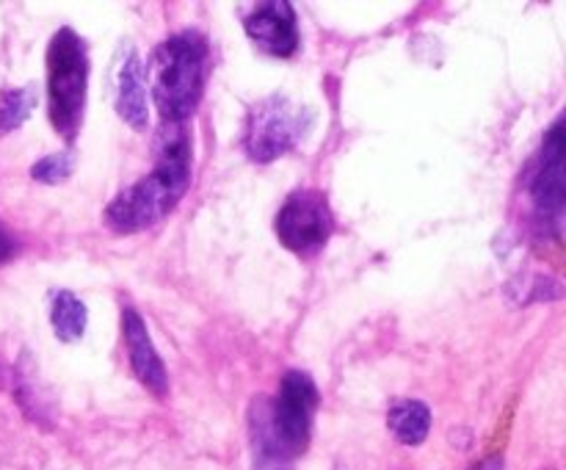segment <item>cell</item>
Segmentation results:
<instances>
[{
    "instance_id": "obj_14",
    "label": "cell",
    "mask_w": 566,
    "mask_h": 470,
    "mask_svg": "<svg viewBox=\"0 0 566 470\" xmlns=\"http://www.w3.org/2000/svg\"><path fill=\"white\" fill-rule=\"evenodd\" d=\"M75 169V153L72 149H61V153L44 155L42 160L31 166V177L39 182H48V186H59Z\"/></svg>"
},
{
    "instance_id": "obj_5",
    "label": "cell",
    "mask_w": 566,
    "mask_h": 470,
    "mask_svg": "<svg viewBox=\"0 0 566 470\" xmlns=\"http://www.w3.org/2000/svg\"><path fill=\"white\" fill-rule=\"evenodd\" d=\"M304 111L285 97H265L249 108L243 127V147L258 164H271L291 153L304 136Z\"/></svg>"
},
{
    "instance_id": "obj_12",
    "label": "cell",
    "mask_w": 566,
    "mask_h": 470,
    "mask_svg": "<svg viewBox=\"0 0 566 470\" xmlns=\"http://www.w3.org/2000/svg\"><path fill=\"white\" fill-rule=\"evenodd\" d=\"M88 310L81 299L72 291H59L53 296V307H50V324H53L55 337L61 343H72L83 337L86 332Z\"/></svg>"
},
{
    "instance_id": "obj_15",
    "label": "cell",
    "mask_w": 566,
    "mask_h": 470,
    "mask_svg": "<svg viewBox=\"0 0 566 470\" xmlns=\"http://www.w3.org/2000/svg\"><path fill=\"white\" fill-rule=\"evenodd\" d=\"M470 470H503V459L501 457H490V459H484V462L473 464Z\"/></svg>"
},
{
    "instance_id": "obj_8",
    "label": "cell",
    "mask_w": 566,
    "mask_h": 470,
    "mask_svg": "<svg viewBox=\"0 0 566 470\" xmlns=\"http://www.w3.org/2000/svg\"><path fill=\"white\" fill-rule=\"evenodd\" d=\"M247 36L265 53L276 59H287L298 50V25L296 11L285 0H269L260 3L252 14L243 20Z\"/></svg>"
},
{
    "instance_id": "obj_6",
    "label": "cell",
    "mask_w": 566,
    "mask_h": 470,
    "mask_svg": "<svg viewBox=\"0 0 566 470\" xmlns=\"http://www.w3.org/2000/svg\"><path fill=\"white\" fill-rule=\"evenodd\" d=\"M528 199L542 232L558 238L564 221V119L553 122L528 177Z\"/></svg>"
},
{
    "instance_id": "obj_7",
    "label": "cell",
    "mask_w": 566,
    "mask_h": 470,
    "mask_svg": "<svg viewBox=\"0 0 566 470\" xmlns=\"http://www.w3.org/2000/svg\"><path fill=\"white\" fill-rule=\"evenodd\" d=\"M282 247L296 254H315L335 230L329 199L318 188H298L282 202L274 221Z\"/></svg>"
},
{
    "instance_id": "obj_3",
    "label": "cell",
    "mask_w": 566,
    "mask_h": 470,
    "mask_svg": "<svg viewBox=\"0 0 566 470\" xmlns=\"http://www.w3.org/2000/svg\"><path fill=\"white\" fill-rule=\"evenodd\" d=\"M208 39L199 31H180L153 53V97L166 125H182L205 92Z\"/></svg>"
},
{
    "instance_id": "obj_4",
    "label": "cell",
    "mask_w": 566,
    "mask_h": 470,
    "mask_svg": "<svg viewBox=\"0 0 566 470\" xmlns=\"http://www.w3.org/2000/svg\"><path fill=\"white\" fill-rule=\"evenodd\" d=\"M88 88L86 42L72 28H59L48 44L50 122L66 142L81 133Z\"/></svg>"
},
{
    "instance_id": "obj_1",
    "label": "cell",
    "mask_w": 566,
    "mask_h": 470,
    "mask_svg": "<svg viewBox=\"0 0 566 470\" xmlns=\"http://www.w3.org/2000/svg\"><path fill=\"white\" fill-rule=\"evenodd\" d=\"M318 387L304 370H287L274 398H254L249 409L254 470H291L307 451Z\"/></svg>"
},
{
    "instance_id": "obj_16",
    "label": "cell",
    "mask_w": 566,
    "mask_h": 470,
    "mask_svg": "<svg viewBox=\"0 0 566 470\" xmlns=\"http://www.w3.org/2000/svg\"><path fill=\"white\" fill-rule=\"evenodd\" d=\"M11 249H14V247H11V238L6 236V230H3V227H0V260L9 258Z\"/></svg>"
},
{
    "instance_id": "obj_10",
    "label": "cell",
    "mask_w": 566,
    "mask_h": 470,
    "mask_svg": "<svg viewBox=\"0 0 566 470\" xmlns=\"http://www.w3.org/2000/svg\"><path fill=\"white\" fill-rule=\"evenodd\" d=\"M116 111L133 130H144L149 119L147 111V88H144V66L133 48L122 59L116 72Z\"/></svg>"
},
{
    "instance_id": "obj_2",
    "label": "cell",
    "mask_w": 566,
    "mask_h": 470,
    "mask_svg": "<svg viewBox=\"0 0 566 470\" xmlns=\"http://www.w3.org/2000/svg\"><path fill=\"white\" fill-rule=\"evenodd\" d=\"M191 138L180 130V125H175V133L158 142L153 171L133 182L105 208V224L122 236L158 224L186 197L191 186Z\"/></svg>"
},
{
    "instance_id": "obj_13",
    "label": "cell",
    "mask_w": 566,
    "mask_h": 470,
    "mask_svg": "<svg viewBox=\"0 0 566 470\" xmlns=\"http://www.w3.org/2000/svg\"><path fill=\"white\" fill-rule=\"evenodd\" d=\"M33 103H36V97H33L31 88H6L0 94V136L17 130L31 116Z\"/></svg>"
},
{
    "instance_id": "obj_9",
    "label": "cell",
    "mask_w": 566,
    "mask_h": 470,
    "mask_svg": "<svg viewBox=\"0 0 566 470\" xmlns=\"http://www.w3.org/2000/svg\"><path fill=\"white\" fill-rule=\"evenodd\" d=\"M122 335H125L127 357H130V368L133 374H136V379L142 382L147 390H153L155 396H164V393L169 390L166 365L164 359H160L158 348L153 346L147 324H144V318L133 307L122 310Z\"/></svg>"
},
{
    "instance_id": "obj_11",
    "label": "cell",
    "mask_w": 566,
    "mask_h": 470,
    "mask_svg": "<svg viewBox=\"0 0 566 470\" xmlns=\"http://www.w3.org/2000/svg\"><path fill=\"white\" fill-rule=\"evenodd\" d=\"M387 426H390L398 442H403V446H420L429 437L431 412L423 401L409 398V401H398L387 412Z\"/></svg>"
}]
</instances>
